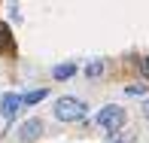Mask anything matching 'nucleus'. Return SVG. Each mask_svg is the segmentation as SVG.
<instances>
[{"label": "nucleus", "instance_id": "5", "mask_svg": "<svg viewBox=\"0 0 149 143\" xmlns=\"http://www.w3.org/2000/svg\"><path fill=\"white\" fill-rule=\"evenodd\" d=\"M12 31H9V24H3L0 22V52H12Z\"/></svg>", "mask_w": 149, "mask_h": 143}, {"label": "nucleus", "instance_id": "10", "mask_svg": "<svg viewBox=\"0 0 149 143\" xmlns=\"http://www.w3.org/2000/svg\"><path fill=\"white\" fill-rule=\"evenodd\" d=\"M140 70H143V76H146V79H149V55H146V58H143V61H140Z\"/></svg>", "mask_w": 149, "mask_h": 143}, {"label": "nucleus", "instance_id": "6", "mask_svg": "<svg viewBox=\"0 0 149 143\" xmlns=\"http://www.w3.org/2000/svg\"><path fill=\"white\" fill-rule=\"evenodd\" d=\"M73 73H76V64H58L55 70H52V76L55 79H70Z\"/></svg>", "mask_w": 149, "mask_h": 143}, {"label": "nucleus", "instance_id": "11", "mask_svg": "<svg viewBox=\"0 0 149 143\" xmlns=\"http://www.w3.org/2000/svg\"><path fill=\"white\" fill-rule=\"evenodd\" d=\"M146 91V85H131V88H128V94H143Z\"/></svg>", "mask_w": 149, "mask_h": 143}, {"label": "nucleus", "instance_id": "1", "mask_svg": "<svg viewBox=\"0 0 149 143\" xmlns=\"http://www.w3.org/2000/svg\"><path fill=\"white\" fill-rule=\"evenodd\" d=\"M125 119H128L125 107L110 104V107H104V110L97 113V128H104V131L116 134V131H122V128H125Z\"/></svg>", "mask_w": 149, "mask_h": 143}, {"label": "nucleus", "instance_id": "9", "mask_svg": "<svg viewBox=\"0 0 149 143\" xmlns=\"http://www.w3.org/2000/svg\"><path fill=\"white\" fill-rule=\"evenodd\" d=\"M85 73H88L91 79H94V76H100V73H104V64H100V61H91V64L85 67Z\"/></svg>", "mask_w": 149, "mask_h": 143}, {"label": "nucleus", "instance_id": "12", "mask_svg": "<svg viewBox=\"0 0 149 143\" xmlns=\"http://www.w3.org/2000/svg\"><path fill=\"white\" fill-rule=\"evenodd\" d=\"M143 119L149 122V100H146V104H143Z\"/></svg>", "mask_w": 149, "mask_h": 143}, {"label": "nucleus", "instance_id": "3", "mask_svg": "<svg viewBox=\"0 0 149 143\" xmlns=\"http://www.w3.org/2000/svg\"><path fill=\"white\" fill-rule=\"evenodd\" d=\"M40 134H43V119H28L18 125V140L22 143H33Z\"/></svg>", "mask_w": 149, "mask_h": 143}, {"label": "nucleus", "instance_id": "4", "mask_svg": "<svg viewBox=\"0 0 149 143\" xmlns=\"http://www.w3.org/2000/svg\"><path fill=\"white\" fill-rule=\"evenodd\" d=\"M24 100L18 98V94H3L0 98V110H3V119H15V113H18V107H22Z\"/></svg>", "mask_w": 149, "mask_h": 143}, {"label": "nucleus", "instance_id": "7", "mask_svg": "<svg viewBox=\"0 0 149 143\" xmlns=\"http://www.w3.org/2000/svg\"><path fill=\"white\" fill-rule=\"evenodd\" d=\"M107 143H134V134L131 131H116L107 137Z\"/></svg>", "mask_w": 149, "mask_h": 143}, {"label": "nucleus", "instance_id": "2", "mask_svg": "<svg viewBox=\"0 0 149 143\" xmlns=\"http://www.w3.org/2000/svg\"><path fill=\"white\" fill-rule=\"evenodd\" d=\"M82 113H85V104L70 98V94L55 100V119L58 122H76V119H82Z\"/></svg>", "mask_w": 149, "mask_h": 143}, {"label": "nucleus", "instance_id": "8", "mask_svg": "<svg viewBox=\"0 0 149 143\" xmlns=\"http://www.w3.org/2000/svg\"><path fill=\"white\" fill-rule=\"evenodd\" d=\"M46 94H49V91H46V88H37V91H28V94H24L22 100H24V104L31 107V104H40V100H43Z\"/></svg>", "mask_w": 149, "mask_h": 143}]
</instances>
